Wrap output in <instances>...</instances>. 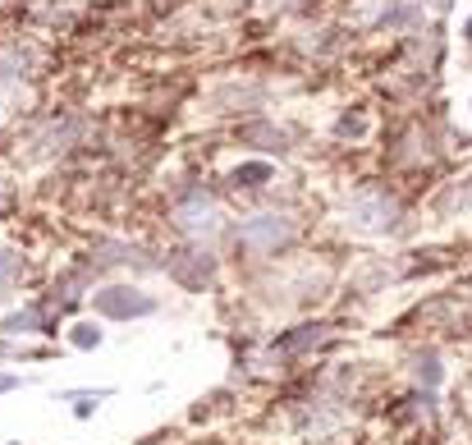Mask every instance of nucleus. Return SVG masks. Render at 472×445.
Segmentation results:
<instances>
[{"label":"nucleus","instance_id":"1","mask_svg":"<svg viewBox=\"0 0 472 445\" xmlns=\"http://www.w3.org/2000/svg\"><path fill=\"white\" fill-rule=\"evenodd\" d=\"M303 230L307 221L294 212V207H252V212H239L229 221L225 239L234 248V257L244 262V267H267L275 257H290L298 244H303Z\"/></svg>","mask_w":472,"mask_h":445},{"label":"nucleus","instance_id":"2","mask_svg":"<svg viewBox=\"0 0 472 445\" xmlns=\"http://www.w3.org/2000/svg\"><path fill=\"white\" fill-rule=\"evenodd\" d=\"M252 290L267 299V303H280V308H298V303H312L330 290V271L321 267L317 257H275L267 267H252Z\"/></svg>","mask_w":472,"mask_h":445},{"label":"nucleus","instance_id":"3","mask_svg":"<svg viewBox=\"0 0 472 445\" xmlns=\"http://www.w3.org/2000/svg\"><path fill=\"white\" fill-rule=\"evenodd\" d=\"M166 216H170L166 225L174 230V239H193V244H221L225 230H229L221 193L206 189V184H179L170 193Z\"/></svg>","mask_w":472,"mask_h":445},{"label":"nucleus","instance_id":"4","mask_svg":"<svg viewBox=\"0 0 472 445\" xmlns=\"http://www.w3.org/2000/svg\"><path fill=\"white\" fill-rule=\"evenodd\" d=\"M161 276H170L183 294H212L221 280V253H216V244L174 239L161 253Z\"/></svg>","mask_w":472,"mask_h":445},{"label":"nucleus","instance_id":"5","mask_svg":"<svg viewBox=\"0 0 472 445\" xmlns=\"http://www.w3.org/2000/svg\"><path fill=\"white\" fill-rule=\"evenodd\" d=\"M88 308L97 322H147L161 312V299H156L147 285L138 280H101L97 290L88 294Z\"/></svg>","mask_w":472,"mask_h":445},{"label":"nucleus","instance_id":"6","mask_svg":"<svg viewBox=\"0 0 472 445\" xmlns=\"http://www.w3.org/2000/svg\"><path fill=\"white\" fill-rule=\"evenodd\" d=\"M101 276L111 271H124V276H161V253L147 248V244H134V239H120V234H97L88 239V253H83Z\"/></svg>","mask_w":472,"mask_h":445},{"label":"nucleus","instance_id":"7","mask_svg":"<svg viewBox=\"0 0 472 445\" xmlns=\"http://www.w3.org/2000/svg\"><path fill=\"white\" fill-rule=\"evenodd\" d=\"M339 216H344V225H353L362 234H390V230H399L404 207H399V198L390 193L385 184H362V189H353L344 198Z\"/></svg>","mask_w":472,"mask_h":445},{"label":"nucleus","instance_id":"8","mask_svg":"<svg viewBox=\"0 0 472 445\" xmlns=\"http://www.w3.org/2000/svg\"><path fill=\"white\" fill-rule=\"evenodd\" d=\"M101 280H106V276H101V271L92 267V262H88L83 253H78L74 262H65V267L56 271V280L46 285V294H42V299H46L50 308H56L60 317H69V312L88 308V294L97 290Z\"/></svg>","mask_w":472,"mask_h":445},{"label":"nucleus","instance_id":"9","mask_svg":"<svg viewBox=\"0 0 472 445\" xmlns=\"http://www.w3.org/2000/svg\"><path fill=\"white\" fill-rule=\"evenodd\" d=\"M33 335H42V340L60 335V312L50 308L42 294L0 312V340H33Z\"/></svg>","mask_w":472,"mask_h":445},{"label":"nucleus","instance_id":"10","mask_svg":"<svg viewBox=\"0 0 472 445\" xmlns=\"http://www.w3.org/2000/svg\"><path fill=\"white\" fill-rule=\"evenodd\" d=\"M267 345L284 358V363H303V358H312V354H321V349H330L335 345V322H298V326H290V331H280V335H271Z\"/></svg>","mask_w":472,"mask_h":445},{"label":"nucleus","instance_id":"11","mask_svg":"<svg viewBox=\"0 0 472 445\" xmlns=\"http://www.w3.org/2000/svg\"><path fill=\"white\" fill-rule=\"evenodd\" d=\"M349 418V409H344V400L339 395H330V390H317V395H307V400H298V413H294V427L303 432V436H312V441H326L339 423Z\"/></svg>","mask_w":472,"mask_h":445},{"label":"nucleus","instance_id":"12","mask_svg":"<svg viewBox=\"0 0 472 445\" xmlns=\"http://www.w3.org/2000/svg\"><path fill=\"white\" fill-rule=\"evenodd\" d=\"M275 184V166L267 156H252V161H239L229 175H225V189L229 193H267Z\"/></svg>","mask_w":472,"mask_h":445},{"label":"nucleus","instance_id":"13","mask_svg":"<svg viewBox=\"0 0 472 445\" xmlns=\"http://www.w3.org/2000/svg\"><path fill=\"white\" fill-rule=\"evenodd\" d=\"M234 138H239V143H248V147H257L261 156H267V152L284 156V152L294 147L290 129H284V124H275V120H252V124H244V129H239V134H234Z\"/></svg>","mask_w":472,"mask_h":445},{"label":"nucleus","instance_id":"14","mask_svg":"<svg viewBox=\"0 0 472 445\" xmlns=\"http://www.w3.org/2000/svg\"><path fill=\"white\" fill-rule=\"evenodd\" d=\"M28 257H23V248H14V244H5L0 239V303H10L23 285H28Z\"/></svg>","mask_w":472,"mask_h":445},{"label":"nucleus","instance_id":"15","mask_svg":"<svg viewBox=\"0 0 472 445\" xmlns=\"http://www.w3.org/2000/svg\"><path fill=\"white\" fill-rule=\"evenodd\" d=\"M115 395V386H69V390H56V400L60 404H74V418L78 423H92L101 400H111Z\"/></svg>","mask_w":472,"mask_h":445},{"label":"nucleus","instance_id":"16","mask_svg":"<svg viewBox=\"0 0 472 445\" xmlns=\"http://www.w3.org/2000/svg\"><path fill=\"white\" fill-rule=\"evenodd\" d=\"M65 345H69V349H78V354H92V349L106 345V331H101V322H97V317H78V322L65 331Z\"/></svg>","mask_w":472,"mask_h":445},{"label":"nucleus","instance_id":"17","mask_svg":"<svg viewBox=\"0 0 472 445\" xmlns=\"http://www.w3.org/2000/svg\"><path fill=\"white\" fill-rule=\"evenodd\" d=\"M408 372H413V386H417V390H436V386L445 381V368H440V354H436V349H417Z\"/></svg>","mask_w":472,"mask_h":445},{"label":"nucleus","instance_id":"18","mask_svg":"<svg viewBox=\"0 0 472 445\" xmlns=\"http://www.w3.org/2000/svg\"><path fill=\"white\" fill-rule=\"evenodd\" d=\"M23 74H28V60L19 56V46H5V51H0V92L19 88Z\"/></svg>","mask_w":472,"mask_h":445},{"label":"nucleus","instance_id":"19","mask_svg":"<svg viewBox=\"0 0 472 445\" xmlns=\"http://www.w3.org/2000/svg\"><path fill=\"white\" fill-rule=\"evenodd\" d=\"M0 358L42 363V358H56V349H50V345H23V340H0Z\"/></svg>","mask_w":472,"mask_h":445},{"label":"nucleus","instance_id":"20","mask_svg":"<svg viewBox=\"0 0 472 445\" xmlns=\"http://www.w3.org/2000/svg\"><path fill=\"white\" fill-rule=\"evenodd\" d=\"M23 386H28V377H23V372L0 368V395H14V390H23Z\"/></svg>","mask_w":472,"mask_h":445},{"label":"nucleus","instance_id":"21","mask_svg":"<svg viewBox=\"0 0 472 445\" xmlns=\"http://www.w3.org/2000/svg\"><path fill=\"white\" fill-rule=\"evenodd\" d=\"M463 37H468V42H472V19H468V23H463Z\"/></svg>","mask_w":472,"mask_h":445},{"label":"nucleus","instance_id":"22","mask_svg":"<svg viewBox=\"0 0 472 445\" xmlns=\"http://www.w3.org/2000/svg\"><path fill=\"white\" fill-rule=\"evenodd\" d=\"M0 202H5V184H0Z\"/></svg>","mask_w":472,"mask_h":445}]
</instances>
